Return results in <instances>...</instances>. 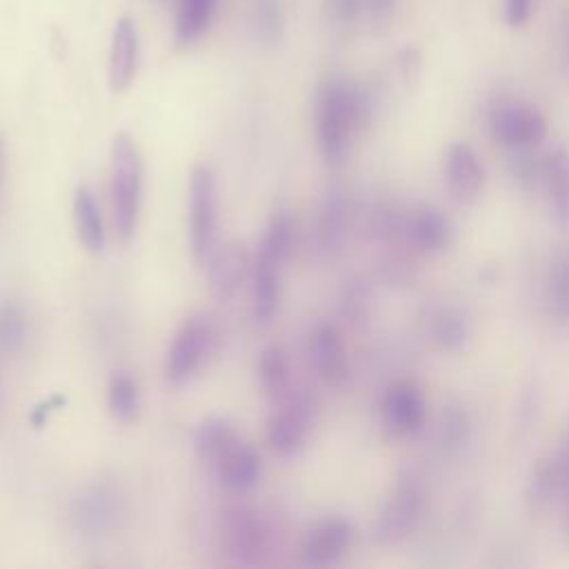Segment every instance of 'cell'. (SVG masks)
I'll return each instance as SVG.
<instances>
[{
    "label": "cell",
    "mask_w": 569,
    "mask_h": 569,
    "mask_svg": "<svg viewBox=\"0 0 569 569\" xmlns=\"http://www.w3.org/2000/svg\"><path fill=\"white\" fill-rule=\"evenodd\" d=\"M218 0H180L176 18V40L180 44H191L200 40L216 13Z\"/></svg>",
    "instance_id": "cell-25"
},
{
    "label": "cell",
    "mask_w": 569,
    "mask_h": 569,
    "mask_svg": "<svg viewBox=\"0 0 569 569\" xmlns=\"http://www.w3.org/2000/svg\"><path fill=\"white\" fill-rule=\"evenodd\" d=\"M216 349V329L209 318H187L171 338L164 356V378L180 387L189 382L211 358Z\"/></svg>",
    "instance_id": "cell-4"
},
{
    "label": "cell",
    "mask_w": 569,
    "mask_h": 569,
    "mask_svg": "<svg viewBox=\"0 0 569 569\" xmlns=\"http://www.w3.org/2000/svg\"><path fill=\"white\" fill-rule=\"evenodd\" d=\"M551 302L560 318H569V256L560 258L551 273Z\"/></svg>",
    "instance_id": "cell-31"
},
{
    "label": "cell",
    "mask_w": 569,
    "mask_h": 569,
    "mask_svg": "<svg viewBox=\"0 0 569 569\" xmlns=\"http://www.w3.org/2000/svg\"><path fill=\"white\" fill-rule=\"evenodd\" d=\"M142 158L129 133H118L111 142V204L113 224L122 242L131 240L142 204Z\"/></svg>",
    "instance_id": "cell-2"
},
{
    "label": "cell",
    "mask_w": 569,
    "mask_h": 569,
    "mask_svg": "<svg viewBox=\"0 0 569 569\" xmlns=\"http://www.w3.org/2000/svg\"><path fill=\"white\" fill-rule=\"evenodd\" d=\"M236 442H240V436L236 427L220 416L204 418L193 433V447L202 462L213 467Z\"/></svg>",
    "instance_id": "cell-17"
},
{
    "label": "cell",
    "mask_w": 569,
    "mask_h": 569,
    "mask_svg": "<svg viewBox=\"0 0 569 569\" xmlns=\"http://www.w3.org/2000/svg\"><path fill=\"white\" fill-rule=\"evenodd\" d=\"M293 240H296V227L291 216L284 211L273 213L258 244L256 260L282 269L293 251Z\"/></svg>",
    "instance_id": "cell-19"
},
{
    "label": "cell",
    "mask_w": 569,
    "mask_h": 569,
    "mask_svg": "<svg viewBox=\"0 0 569 569\" xmlns=\"http://www.w3.org/2000/svg\"><path fill=\"white\" fill-rule=\"evenodd\" d=\"M365 7L371 11V16L387 18L393 11L396 0H365Z\"/></svg>",
    "instance_id": "cell-37"
},
{
    "label": "cell",
    "mask_w": 569,
    "mask_h": 569,
    "mask_svg": "<svg viewBox=\"0 0 569 569\" xmlns=\"http://www.w3.org/2000/svg\"><path fill=\"white\" fill-rule=\"evenodd\" d=\"M27 342V318L22 309L9 300L0 302V349L16 353Z\"/></svg>",
    "instance_id": "cell-28"
},
{
    "label": "cell",
    "mask_w": 569,
    "mask_h": 569,
    "mask_svg": "<svg viewBox=\"0 0 569 569\" xmlns=\"http://www.w3.org/2000/svg\"><path fill=\"white\" fill-rule=\"evenodd\" d=\"M309 360L318 378L327 385H342L349 373L345 342L333 325H318L309 336Z\"/></svg>",
    "instance_id": "cell-13"
},
{
    "label": "cell",
    "mask_w": 569,
    "mask_h": 569,
    "mask_svg": "<svg viewBox=\"0 0 569 569\" xmlns=\"http://www.w3.org/2000/svg\"><path fill=\"white\" fill-rule=\"evenodd\" d=\"M218 187L207 164H196L189 176V247L196 262H207L216 249Z\"/></svg>",
    "instance_id": "cell-5"
},
{
    "label": "cell",
    "mask_w": 569,
    "mask_h": 569,
    "mask_svg": "<svg viewBox=\"0 0 569 569\" xmlns=\"http://www.w3.org/2000/svg\"><path fill=\"white\" fill-rule=\"evenodd\" d=\"M138 69V31L131 18H120L111 33L109 49V87L111 91H124Z\"/></svg>",
    "instance_id": "cell-15"
},
{
    "label": "cell",
    "mask_w": 569,
    "mask_h": 569,
    "mask_svg": "<svg viewBox=\"0 0 569 569\" xmlns=\"http://www.w3.org/2000/svg\"><path fill=\"white\" fill-rule=\"evenodd\" d=\"M73 222L84 249L100 253L104 249V224L100 207L87 187H78L73 193Z\"/></svg>",
    "instance_id": "cell-20"
},
{
    "label": "cell",
    "mask_w": 569,
    "mask_h": 569,
    "mask_svg": "<svg viewBox=\"0 0 569 569\" xmlns=\"http://www.w3.org/2000/svg\"><path fill=\"white\" fill-rule=\"evenodd\" d=\"M562 478L567 482V491H569V442H567V451H565V462H562ZM565 533L569 540V505H567V518H565Z\"/></svg>",
    "instance_id": "cell-38"
},
{
    "label": "cell",
    "mask_w": 569,
    "mask_h": 569,
    "mask_svg": "<svg viewBox=\"0 0 569 569\" xmlns=\"http://www.w3.org/2000/svg\"><path fill=\"white\" fill-rule=\"evenodd\" d=\"M465 433V416L460 413H449L442 422V440H447L449 445H458L462 440Z\"/></svg>",
    "instance_id": "cell-35"
},
{
    "label": "cell",
    "mask_w": 569,
    "mask_h": 569,
    "mask_svg": "<svg viewBox=\"0 0 569 569\" xmlns=\"http://www.w3.org/2000/svg\"><path fill=\"white\" fill-rule=\"evenodd\" d=\"M409 236L416 247L425 251H440L449 244L451 224L442 211L433 207H425L411 218Z\"/></svg>",
    "instance_id": "cell-23"
},
{
    "label": "cell",
    "mask_w": 569,
    "mask_h": 569,
    "mask_svg": "<svg viewBox=\"0 0 569 569\" xmlns=\"http://www.w3.org/2000/svg\"><path fill=\"white\" fill-rule=\"evenodd\" d=\"M536 9V0H505V20L509 27H522L529 22Z\"/></svg>",
    "instance_id": "cell-33"
},
{
    "label": "cell",
    "mask_w": 569,
    "mask_h": 569,
    "mask_svg": "<svg viewBox=\"0 0 569 569\" xmlns=\"http://www.w3.org/2000/svg\"><path fill=\"white\" fill-rule=\"evenodd\" d=\"M489 124L493 138L505 147H536L547 136L542 113L518 100L498 102L491 111Z\"/></svg>",
    "instance_id": "cell-9"
},
{
    "label": "cell",
    "mask_w": 569,
    "mask_h": 569,
    "mask_svg": "<svg viewBox=\"0 0 569 569\" xmlns=\"http://www.w3.org/2000/svg\"><path fill=\"white\" fill-rule=\"evenodd\" d=\"M445 173L449 191L460 202H471L482 189V164L478 153L467 142H456L447 151Z\"/></svg>",
    "instance_id": "cell-16"
},
{
    "label": "cell",
    "mask_w": 569,
    "mask_h": 569,
    "mask_svg": "<svg viewBox=\"0 0 569 569\" xmlns=\"http://www.w3.org/2000/svg\"><path fill=\"white\" fill-rule=\"evenodd\" d=\"M425 509V487L413 473L400 476L391 496L382 505L376 522L373 538L380 545H393L407 538L420 522Z\"/></svg>",
    "instance_id": "cell-6"
},
{
    "label": "cell",
    "mask_w": 569,
    "mask_h": 569,
    "mask_svg": "<svg viewBox=\"0 0 569 569\" xmlns=\"http://www.w3.org/2000/svg\"><path fill=\"white\" fill-rule=\"evenodd\" d=\"M218 482L233 493L251 491L262 476V462L253 447L247 442H236L213 467Z\"/></svg>",
    "instance_id": "cell-14"
},
{
    "label": "cell",
    "mask_w": 569,
    "mask_h": 569,
    "mask_svg": "<svg viewBox=\"0 0 569 569\" xmlns=\"http://www.w3.org/2000/svg\"><path fill=\"white\" fill-rule=\"evenodd\" d=\"M220 551L240 567L262 565L273 549V529L269 520L249 507L227 509L220 518Z\"/></svg>",
    "instance_id": "cell-3"
},
{
    "label": "cell",
    "mask_w": 569,
    "mask_h": 569,
    "mask_svg": "<svg viewBox=\"0 0 569 569\" xmlns=\"http://www.w3.org/2000/svg\"><path fill=\"white\" fill-rule=\"evenodd\" d=\"M545 180L551 198L553 218L560 227L569 224V149L556 147L545 160Z\"/></svg>",
    "instance_id": "cell-21"
},
{
    "label": "cell",
    "mask_w": 569,
    "mask_h": 569,
    "mask_svg": "<svg viewBox=\"0 0 569 569\" xmlns=\"http://www.w3.org/2000/svg\"><path fill=\"white\" fill-rule=\"evenodd\" d=\"M367 291L360 284H353L351 293H347V302H345V313H349L351 318L362 316L365 307H367Z\"/></svg>",
    "instance_id": "cell-36"
},
{
    "label": "cell",
    "mask_w": 569,
    "mask_h": 569,
    "mask_svg": "<svg viewBox=\"0 0 569 569\" xmlns=\"http://www.w3.org/2000/svg\"><path fill=\"white\" fill-rule=\"evenodd\" d=\"M349 229V204L340 191L327 193L318 216V244L322 251H338L345 244Z\"/></svg>",
    "instance_id": "cell-18"
},
{
    "label": "cell",
    "mask_w": 569,
    "mask_h": 569,
    "mask_svg": "<svg viewBox=\"0 0 569 569\" xmlns=\"http://www.w3.org/2000/svg\"><path fill=\"white\" fill-rule=\"evenodd\" d=\"M469 336V322L460 311H447L436 322V338L447 349H458Z\"/></svg>",
    "instance_id": "cell-29"
},
{
    "label": "cell",
    "mask_w": 569,
    "mask_h": 569,
    "mask_svg": "<svg viewBox=\"0 0 569 569\" xmlns=\"http://www.w3.org/2000/svg\"><path fill=\"white\" fill-rule=\"evenodd\" d=\"M107 407L118 422H131L140 409L138 382L127 371H113L107 385Z\"/></svg>",
    "instance_id": "cell-27"
},
{
    "label": "cell",
    "mask_w": 569,
    "mask_h": 569,
    "mask_svg": "<svg viewBox=\"0 0 569 569\" xmlns=\"http://www.w3.org/2000/svg\"><path fill=\"white\" fill-rule=\"evenodd\" d=\"M382 422L393 436L416 433L425 422V398L413 382H396L382 400Z\"/></svg>",
    "instance_id": "cell-12"
},
{
    "label": "cell",
    "mask_w": 569,
    "mask_h": 569,
    "mask_svg": "<svg viewBox=\"0 0 569 569\" xmlns=\"http://www.w3.org/2000/svg\"><path fill=\"white\" fill-rule=\"evenodd\" d=\"M365 9V0H327V13L336 22H351Z\"/></svg>",
    "instance_id": "cell-32"
},
{
    "label": "cell",
    "mask_w": 569,
    "mask_h": 569,
    "mask_svg": "<svg viewBox=\"0 0 569 569\" xmlns=\"http://www.w3.org/2000/svg\"><path fill=\"white\" fill-rule=\"evenodd\" d=\"M562 51H565V62L569 67V4L565 9V20H562Z\"/></svg>",
    "instance_id": "cell-39"
},
{
    "label": "cell",
    "mask_w": 569,
    "mask_h": 569,
    "mask_svg": "<svg viewBox=\"0 0 569 569\" xmlns=\"http://www.w3.org/2000/svg\"><path fill=\"white\" fill-rule=\"evenodd\" d=\"M280 407L271 413L267 422V442L271 451L280 458L296 456L311 431L313 425V400L302 391H287Z\"/></svg>",
    "instance_id": "cell-7"
},
{
    "label": "cell",
    "mask_w": 569,
    "mask_h": 569,
    "mask_svg": "<svg viewBox=\"0 0 569 569\" xmlns=\"http://www.w3.org/2000/svg\"><path fill=\"white\" fill-rule=\"evenodd\" d=\"M365 111V98L351 82L331 78L322 84L316 104V140L329 164H336L347 156Z\"/></svg>",
    "instance_id": "cell-1"
},
{
    "label": "cell",
    "mask_w": 569,
    "mask_h": 569,
    "mask_svg": "<svg viewBox=\"0 0 569 569\" xmlns=\"http://www.w3.org/2000/svg\"><path fill=\"white\" fill-rule=\"evenodd\" d=\"M64 402H67V398H64V396H51L49 400L40 402V405L29 413L31 425H33V427H44V425H47V420H49V416H51L53 411L62 409V405H64Z\"/></svg>",
    "instance_id": "cell-34"
},
{
    "label": "cell",
    "mask_w": 569,
    "mask_h": 569,
    "mask_svg": "<svg viewBox=\"0 0 569 569\" xmlns=\"http://www.w3.org/2000/svg\"><path fill=\"white\" fill-rule=\"evenodd\" d=\"M280 267L267 264V262H253V284H251V305L256 320L264 322L269 320L280 300Z\"/></svg>",
    "instance_id": "cell-24"
},
{
    "label": "cell",
    "mask_w": 569,
    "mask_h": 569,
    "mask_svg": "<svg viewBox=\"0 0 569 569\" xmlns=\"http://www.w3.org/2000/svg\"><path fill=\"white\" fill-rule=\"evenodd\" d=\"M256 373L260 387L273 396L282 398L289 391V360L278 345H269L260 351L256 362Z\"/></svg>",
    "instance_id": "cell-26"
},
{
    "label": "cell",
    "mask_w": 569,
    "mask_h": 569,
    "mask_svg": "<svg viewBox=\"0 0 569 569\" xmlns=\"http://www.w3.org/2000/svg\"><path fill=\"white\" fill-rule=\"evenodd\" d=\"M562 478V465L553 460H538L536 467L529 473L527 487H525V505L529 513H542L551 505V500L558 493Z\"/></svg>",
    "instance_id": "cell-22"
},
{
    "label": "cell",
    "mask_w": 569,
    "mask_h": 569,
    "mask_svg": "<svg viewBox=\"0 0 569 569\" xmlns=\"http://www.w3.org/2000/svg\"><path fill=\"white\" fill-rule=\"evenodd\" d=\"M253 24L262 40L271 42L273 38H278L280 27H282L280 2L278 0H258L256 9H253Z\"/></svg>",
    "instance_id": "cell-30"
},
{
    "label": "cell",
    "mask_w": 569,
    "mask_h": 569,
    "mask_svg": "<svg viewBox=\"0 0 569 569\" xmlns=\"http://www.w3.org/2000/svg\"><path fill=\"white\" fill-rule=\"evenodd\" d=\"M204 264L209 293L218 302L233 298L251 269L249 251L242 240H231L222 247H216Z\"/></svg>",
    "instance_id": "cell-10"
},
{
    "label": "cell",
    "mask_w": 569,
    "mask_h": 569,
    "mask_svg": "<svg viewBox=\"0 0 569 569\" xmlns=\"http://www.w3.org/2000/svg\"><path fill=\"white\" fill-rule=\"evenodd\" d=\"M353 529L345 518H327L309 529L302 540L300 558L307 567L336 565L351 545Z\"/></svg>",
    "instance_id": "cell-11"
},
{
    "label": "cell",
    "mask_w": 569,
    "mask_h": 569,
    "mask_svg": "<svg viewBox=\"0 0 569 569\" xmlns=\"http://www.w3.org/2000/svg\"><path fill=\"white\" fill-rule=\"evenodd\" d=\"M122 516V498L109 485H91L82 489L69 509L73 529L84 538H98L111 531Z\"/></svg>",
    "instance_id": "cell-8"
}]
</instances>
